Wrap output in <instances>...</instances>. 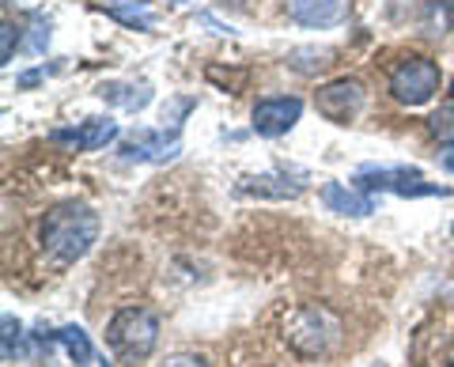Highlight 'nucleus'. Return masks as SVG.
Here are the masks:
<instances>
[{
	"label": "nucleus",
	"mask_w": 454,
	"mask_h": 367,
	"mask_svg": "<svg viewBox=\"0 0 454 367\" xmlns=\"http://www.w3.org/2000/svg\"><path fill=\"white\" fill-rule=\"evenodd\" d=\"M50 341L61 345V348L68 352V356H73V363H76V367H88V363L95 360V348H91L88 333H83L80 326H61L57 333H50Z\"/></svg>",
	"instance_id": "14"
},
{
	"label": "nucleus",
	"mask_w": 454,
	"mask_h": 367,
	"mask_svg": "<svg viewBox=\"0 0 454 367\" xmlns=\"http://www.w3.org/2000/svg\"><path fill=\"white\" fill-rule=\"evenodd\" d=\"M16 345H20V322L12 315H4V360H12Z\"/></svg>",
	"instance_id": "19"
},
{
	"label": "nucleus",
	"mask_w": 454,
	"mask_h": 367,
	"mask_svg": "<svg viewBox=\"0 0 454 367\" xmlns=\"http://www.w3.org/2000/svg\"><path fill=\"white\" fill-rule=\"evenodd\" d=\"M303 114V98L295 95H269L254 103V133L262 137H284Z\"/></svg>",
	"instance_id": "8"
},
{
	"label": "nucleus",
	"mask_w": 454,
	"mask_h": 367,
	"mask_svg": "<svg viewBox=\"0 0 454 367\" xmlns=\"http://www.w3.org/2000/svg\"><path fill=\"white\" fill-rule=\"evenodd\" d=\"M428 129H432L439 140H447V144H454V110H439V114H432Z\"/></svg>",
	"instance_id": "16"
},
{
	"label": "nucleus",
	"mask_w": 454,
	"mask_h": 367,
	"mask_svg": "<svg viewBox=\"0 0 454 367\" xmlns=\"http://www.w3.org/2000/svg\"><path fill=\"white\" fill-rule=\"evenodd\" d=\"M239 193L247 197H273V201H288V197L303 193V182H295L288 175H258V178H243Z\"/></svg>",
	"instance_id": "12"
},
{
	"label": "nucleus",
	"mask_w": 454,
	"mask_h": 367,
	"mask_svg": "<svg viewBox=\"0 0 454 367\" xmlns=\"http://www.w3.org/2000/svg\"><path fill=\"white\" fill-rule=\"evenodd\" d=\"M182 152V137L178 129H137L129 140L121 144V160L129 163H167Z\"/></svg>",
	"instance_id": "7"
},
{
	"label": "nucleus",
	"mask_w": 454,
	"mask_h": 367,
	"mask_svg": "<svg viewBox=\"0 0 454 367\" xmlns=\"http://www.w3.org/2000/svg\"><path fill=\"white\" fill-rule=\"evenodd\" d=\"M322 205L337 216H372L375 213V197L372 193H360V190H348L340 182H325L322 186Z\"/></svg>",
	"instance_id": "11"
},
{
	"label": "nucleus",
	"mask_w": 454,
	"mask_h": 367,
	"mask_svg": "<svg viewBox=\"0 0 454 367\" xmlns=\"http://www.w3.org/2000/svg\"><path fill=\"white\" fill-rule=\"evenodd\" d=\"M106 345L118 352L125 363L148 360L160 345V315L148 307H121L106 326Z\"/></svg>",
	"instance_id": "3"
},
{
	"label": "nucleus",
	"mask_w": 454,
	"mask_h": 367,
	"mask_svg": "<svg viewBox=\"0 0 454 367\" xmlns=\"http://www.w3.org/2000/svg\"><path fill=\"white\" fill-rule=\"evenodd\" d=\"M110 16L114 20H121V23H129V27H137V31H148V27H152V16H148V12H125V8H110Z\"/></svg>",
	"instance_id": "18"
},
{
	"label": "nucleus",
	"mask_w": 454,
	"mask_h": 367,
	"mask_svg": "<svg viewBox=\"0 0 454 367\" xmlns=\"http://www.w3.org/2000/svg\"><path fill=\"white\" fill-rule=\"evenodd\" d=\"M439 91V65L428 58H405L394 65L390 73V95L405 106H424L432 103Z\"/></svg>",
	"instance_id": "5"
},
{
	"label": "nucleus",
	"mask_w": 454,
	"mask_h": 367,
	"mask_svg": "<svg viewBox=\"0 0 454 367\" xmlns=\"http://www.w3.org/2000/svg\"><path fill=\"white\" fill-rule=\"evenodd\" d=\"M284 8L300 27H337L352 16V0H284Z\"/></svg>",
	"instance_id": "9"
},
{
	"label": "nucleus",
	"mask_w": 454,
	"mask_h": 367,
	"mask_svg": "<svg viewBox=\"0 0 454 367\" xmlns=\"http://www.w3.org/2000/svg\"><path fill=\"white\" fill-rule=\"evenodd\" d=\"M98 98H106V103L137 114V110H145L152 103V88L148 83H103V88H98Z\"/></svg>",
	"instance_id": "13"
},
{
	"label": "nucleus",
	"mask_w": 454,
	"mask_h": 367,
	"mask_svg": "<svg viewBox=\"0 0 454 367\" xmlns=\"http://www.w3.org/2000/svg\"><path fill=\"white\" fill-rule=\"evenodd\" d=\"M125 4H148V0H125Z\"/></svg>",
	"instance_id": "23"
},
{
	"label": "nucleus",
	"mask_w": 454,
	"mask_h": 367,
	"mask_svg": "<svg viewBox=\"0 0 454 367\" xmlns=\"http://www.w3.org/2000/svg\"><path fill=\"white\" fill-rule=\"evenodd\" d=\"M450 106H454V83H450Z\"/></svg>",
	"instance_id": "24"
},
{
	"label": "nucleus",
	"mask_w": 454,
	"mask_h": 367,
	"mask_svg": "<svg viewBox=\"0 0 454 367\" xmlns=\"http://www.w3.org/2000/svg\"><path fill=\"white\" fill-rule=\"evenodd\" d=\"M20 46V27H12V23H4L0 27V61H12V50Z\"/></svg>",
	"instance_id": "17"
},
{
	"label": "nucleus",
	"mask_w": 454,
	"mask_h": 367,
	"mask_svg": "<svg viewBox=\"0 0 454 367\" xmlns=\"http://www.w3.org/2000/svg\"><path fill=\"white\" fill-rule=\"evenodd\" d=\"M95 238H98V216L88 205H76V201L50 208L46 220H42V228H38L42 254H46L53 265L80 262L83 254L91 250Z\"/></svg>",
	"instance_id": "1"
},
{
	"label": "nucleus",
	"mask_w": 454,
	"mask_h": 367,
	"mask_svg": "<svg viewBox=\"0 0 454 367\" xmlns=\"http://www.w3.org/2000/svg\"><path fill=\"white\" fill-rule=\"evenodd\" d=\"M439 8H447V12H454V0H435Z\"/></svg>",
	"instance_id": "22"
},
{
	"label": "nucleus",
	"mask_w": 454,
	"mask_h": 367,
	"mask_svg": "<svg viewBox=\"0 0 454 367\" xmlns=\"http://www.w3.org/2000/svg\"><path fill=\"white\" fill-rule=\"evenodd\" d=\"M103 367H110V363H103Z\"/></svg>",
	"instance_id": "26"
},
{
	"label": "nucleus",
	"mask_w": 454,
	"mask_h": 367,
	"mask_svg": "<svg viewBox=\"0 0 454 367\" xmlns=\"http://www.w3.org/2000/svg\"><path fill=\"white\" fill-rule=\"evenodd\" d=\"M356 182L360 190L367 193H397V197H450L447 186L439 182H424L420 171L413 167H360L356 171Z\"/></svg>",
	"instance_id": "4"
},
{
	"label": "nucleus",
	"mask_w": 454,
	"mask_h": 367,
	"mask_svg": "<svg viewBox=\"0 0 454 367\" xmlns=\"http://www.w3.org/2000/svg\"><path fill=\"white\" fill-rule=\"evenodd\" d=\"M160 367H208L201 356H190V352H178V356H167Z\"/></svg>",
	"instance_id": "20"
},
{
	"label": "nucleus",
	"mask_w": 454,
	"mask_h": 367,
	"mask_svg": "<svg viewBox=\"0 0 454 367\" xmlns=\"http://www.w3.org/2000/svg\"><path fill=\"white\" fill-rule=\"evenodd\" d=\"M333 65V50H292L288 53V68H295L300 76H318Z\"/></svg>",
	"instance_id": "15"
},
{
	"label": "nucleus",
	"mask_w": 454,
	"mask_h": 367,
	"mask_svg": "<svg viewBox=\"0 0 454 367\" xmlns=\"http://www.w3.org/2000/svg\"><path fill=\"white\" fill-rule=\"evenodd\" d=\"M118 121L110 118H88L83 125H73V129H53V144H68L76 152H98L106 148L110 140H118Z\"/></svg>",
	"instance_id": "10"
},
{
	"label": "nucleus",
	"mask_w": 454,
	"mask_h": 367,
	"mask_svg": "<svg viewBox=\"0 0 454 367\" xmlns=\"http://www.w3.org/2000/svg\"><path fill=\"white\" fill-rule=\"evenodd\" d=\"M170 4H178V0H170Z\"/></svg>",
	"instance_id": "25"
},
{
	"label": "nucleus",
	"mask_w": 454,
	"mask_h": 367,
	"mask_svg": "<svg viewBox=\"0 0 454 367\" xmlns=\"http://www.w3.org/2000/svg\"><path fill=\"white\" fill-rule=\"evenodd\" d=\"M364 103H367L364 83H360V80H348V76L330 80L325 88H318V98H315L318 114H322L325 121H333V125L356 121L360 110H364Z\"/></svg>",
	"instance_id": "6"
},
{
	"label": "nucleus",
	"mask_w": 454,
	"mask_h": 367,
	"mask_svg": "<svg viewBox=\"0 0 454 367\" xmlns=\"http://www.w3.org/2000/svg\"><path fill=\"white\" fill-rule=\"evenodd\" d=\"M284 341L300 356L318 360L340 341V318L325 303H303L284 318Z\"/></svg>",
	"instance_id": "2"
},
{
	"label": "nucleus",
	"mask_w": 454,
	"mask_h": 367,
	"mask_svg": "<svg viewBox=\"0 0 454 367\" xmlns=\"http://www.w3.org/2000/svg\"><path fill=\"white\" fill-rule=\"evenodd\" d=\"M439 167H443L447 175H454V144H447L443 152H439Z\"/></svg>",
	"instance_id": "21"
}]
</instances>
